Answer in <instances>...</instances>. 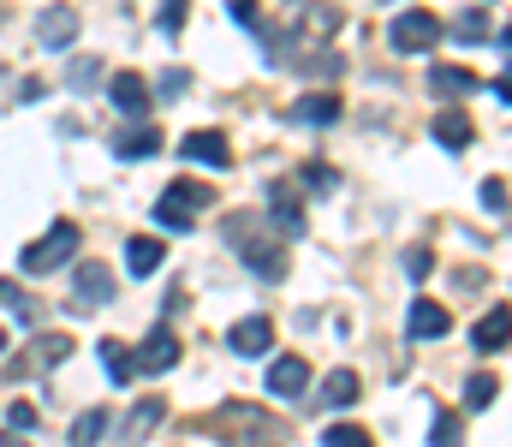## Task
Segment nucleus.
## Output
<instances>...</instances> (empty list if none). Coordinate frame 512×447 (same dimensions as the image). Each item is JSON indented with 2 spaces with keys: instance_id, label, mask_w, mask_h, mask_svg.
<instances>
[{
  "instance_id": "nucleus-14",
  "label": "nucleus",
  "mask_w": 512,
  "mask_h": 447,
  "mask_svg": "<svg viewBox=\"0 0 512 447\" xmlns=\"http://www.w3.org/2000/svg\"><path fill=\"white\" fill-rule=\"evenodd\" d=\"M78 24H84V18H78L72 6H48V12L36 18V36H42L48 48H66V42L78 36Z\"/></svg>"
},
{
  "instance_id": "nucleus-27",
  "label": "nucleus",
  "mask_w": 512,
  "mask_h": 447,
  "mask_svg": "<svg viewBox=\"0 0 512 447\" xmlns=\"http://www.w3.org/2000/svg\"><path fill=\"white\" fill-rule=\"evenodd\" d=\"M304 30L310 36H334L340 30V12L334 6H304Z\"/></svg>"
},
{
  "instance_id": "nucleus-1",
  "label": "nucleus",
  "mask_w": 512,
  "mask_h": 447,
  "mask_svg": "<svg viewBox=\"0 0 512 447\" xmlns=\"http://www.w3.org/2000/svg\"><path fill=\"white\" fill-rule=\"evenodd\" d=\"M227 239L239 245V257L251 263L256 275H262V281H280V275H286V251H280V239L256 233V227H251V215H233V221H227Z\"/></svg>"
},
{
  "instance_id": "nucleus-9",
  "label": "nucleus",
  "mask_w": 512,
  "mask_h": 447,
  "mask_svg": "<svg viewBox=\"0 0 512 447\" xmlns=\"http://www.w3.org/2000/svg\"><path fill=\"white\" fill-rule=\"evenodd\" d=\"M209 430H239V436H274L280 424H274L268 412H256V406H221V412L209 418Z\"/></svg>"
},
{
  "instance_id": "nucleus-18",
  "label": "nucleus",
  "mask_w": 512,
  "mask_h": 447,
  "mask_svg": "<svg viewBox=\"0 0 512 447\" xmlns=\"http://www.w3.org/2000/svg\"><path fill=\"white\" fill-rule=\"evenodd\" d=\"M161 418H167V400H161V394H155V400H137V406H131V418L120 424V442H143Z\"/></svg>"
},
{
  "instance_id": "nucleus-15",
  "label": "nucleus",
  "mask_w": 512,
  "mask_h": 447,
  "mask_svg": "<svg viewBox=\"0 0 512 447\" xmlns=\"http://www.w3.org/2000/svg\"><path fill=\"white\" fill-rule=\"evenodd\" d=\"M161 149V126H120L114 132V155H126V161H149Z\"/></svg>"
},
{
  "instance_id": "nucleus-34",
  "label": "nucleus",
  "mask_w": 512,
  "mask_h": 447,
  "mask_svg": "<svg viewBox=\"0 0 512 447\" xmlns=\"http://www.w3.org/2000/svg\"><path fill=\"white\" fill-rule=\"evenodd\" d=\"M483 203H489L495 215H507V179H483Z\"/></svg>"
},
{
  "instance_id": "nucleus-8",
  "label": "nucleus",
  "mask_w": 512,
  "mask_h": 447,
  "mask_svg": "<svg viewBox=\"0 0 512 447\" xmlns=\"http://www.w3.org/2000/svg\"><path fill=\"white\" fill-rule=\"evenodd\" d=\"M179 155L197 161V167H215V173L233 167V144H227V132H191V138L179 144Z\"/></svg>"
},
{
  "instance_id": "nucleus-28",
  "label": "nucleus",
  "mask_w": 512,
  "mask_h": 447,
  "mask_svg": "<svg viewBox=\"0 0 512 447\" xmlns=\"http://www.w3.org/2000/svg\"><path fill=\"white\" fill-rule=\"evenodd\" d=\"M447 30H453L459 42H483V36H489V12H465V18H453Z\"/></svg>"
},
{
  "instance_id": "nucleus-12",
  "label": "nucleus",
  "mask_w": 512,
  "mask_h": 447,
  "mask_svg": "<svg viewBox=\"0 0 512 447\" xmlns=\"http://www.w3.org/2000/svg\"><path fill=\"white\" fill-rule=\"evenodd\" d=\"M405 328H411V340H441V334L453 328V316H447L435 298H411V316H405Z\"/></svg>"
},
{
  "instance_id": "nucleus-17",
  "label": "nucleus",
  "mask_w": 512,
  "mask_h": 447,
  "mask_svg": "<svg viewBox=\"0 0 512 447\" xmlns=\"http://www.w3.org/2000/svg\"><path fill=\"white\" fill-rule=\"evenodd\" d=\"M471 138H477V126L465 120V108H441V114H435V144L471 149Z\"/></svg>"
},
{
  "instance_id": "nucleus-30",
  "label": "nucleus",
  "mask_w": 512,
  "mask_h": 447,
  "mask_svg": "<svg viewBox=\"0 0 512 447\" xmlns=\"http://www.w3.org/2000/svg\"><path fill=\"white\" fill-rule=\"evenodd\" d=\"M185 12H191V0H161V12H155V24H161L167 36H179V30H185Z\"/></svg>"
},
{
  "instance_id": "nucleus-10",
  "label": "nucleus",
  "mask_w": 512,
  "mask_h": 447,
  "mask_svg": "<svg viewBox=\"0 0 512 447\" xmlns=\"http://www.w3.org/2000/svg\"><path fill=\"white\" fill-rule=\"evenodd\" d=\"M304 388H310V364H304L298 352H292V358H274V364H268V394H280V400H298Z\"/></svg>"
},
{
  "instance_id": "nucleus-6",
  "label": "nucleus",
  "mask_w": 512,
  "mask_h": 447,
  "mask_svg": "<svg viewBox=\"0 0 512 447\" xmlns=\"http://www.w3.org/2000/svg\"><path fill=\"white\" fill-rule=\"evenodd\" d=\"M114 304V269L108 263H78L72 275V310H102Z\"/></svg>"
},
{
  "instance_id": "nucleus-21",
  "label": "nucleus",
  "mask_w": 512,
  "mask_h": 447,
  "mask_svg": "<svg viewBox=\"0 0 512 447\" xmlns=\"http://www.w3.org/2000/svg\"><path fill=\"white\" fill-rule=\"evenodd\" d=\"M298 203H304V197H298L292 185H274V221H280V233H286V239H298V233H304V209H298Z\"/></svg>"
},
{
  "instance_id": "nucleus-13",
  "label": "nucleus",
  "mask_w": 512,
  "mask_h": 447,
  "mask_svg": "<svg viewBox=\"0 0 512 447\" xmlns=\"http://www.w3.org/2000/svg\"><path fill=\"white\" fill-rule=\"evenodd\" d=\"M108 102H114L120 114H131V120H137V114L149 108V84H143L137 72H114V78H108Z\"/></svg>"
},
{
  "instance_id": "nucleus-16",
  "label": "nucleus",
  "mask_w": 512,
  "mask_h": 447,
  "mask_svg": "<svg viewBox=\"0 0 512 447\" xmlns=\"http://www.w3.org/2000/svg\"><path fill=\"white\" fill-rule=\"evenodd\" d=\"M507 322H512V310H507V298L501 304H489V316L477 322V352H507Z\"/></svg>"
},
{
  "instance_id": "nucleus-4",
  "label": "nucleus",
  "mask_w": 512,
  "mask_h": 447,
  "mask_svg": "<svg viewBox=\"0 0 512 447\" xmlns=\"http://www.w3.org/2000/svg\"><path fill=\"white\" fill-rule=\"evenodd\" d=\"M387 42H393V54H423V48H435V42H441V12H423V6L393 12Z\"/></svg>"
},
{
  "instance_id": "nucleus-23",
  "label": "nucleus",
  "mask_w": 512,
  "mask_h": 447,
  "mask_svg": "<svg viewBox=\"0 0 512 447\" xmlns=\"http://www.w3.org/2000/svg\"><path fill=\"white\" fill-rule=\"evenodd\" d=\"M429 84H435V96H471V90H477V78H471L465 66H435Z\"/></svg>"
},
{
  "instance_id": "nucleus-7",
  "label": "nucleus",
  "mask_w": 512,
  "mask_h": 447,
  "mask_svg": "<svg viewBox=\"0 0 512 447\" xmlns=\"http://www.w3.org/2000/svg\"><path fill=\"white\" fill-rule=\"evenodd\" d=\"M173 364H179V334H173L167 322H155V328H149V340H143V352H137V370L167 376Z\"/></svg>"
},
{
  "instance_id": "nucleus-22",
  "label": "nucleus",
  "mask_w": 512,
  "mask_h": 447,
  "mask_svg": "<svg viewBox=\"0 0 512 447\" xmlns=\"http://www.w3.org/2000/svg\"><path fill=\"white\" fill-rule=\"evenodd\" d=\"M358 400V376L352 370H334L328 382H322V394H316V406H328V412H340V406H352Z\"/></svg>"
},
{
  "instance_id": "nucleus-32",
  "label": "nucleus",
  "mask_w": 512,
  "mask_h": 447,
  "mask_svg": "<svg viewBox=\"0 0 512 447\" xmlns=\"http://www.w3.org/2000/svg\"><path fill=\"white\" fill-rule=\"evenodd\" d=\"M429 269H435V257H429L423 245H411V251H405V275H411V281H423Z\"/></svg>"
},
{
  "instance_id": "nucleus-19",
  "label": "nucleus",
  "mask_w": 512,
  "mask_h": 447,
  "mask_svg": "<svg viewBox=\"0 0 512 447\" xmlns=\"http://www.w3.org/2000/svg\"><path fill=\"white\" fill-rule=\"evenodd\" d=\"M161 263H167V245H161V239H149V233H137V239L126 245V269H131V275H155Z\"/></svg>"
},
{
  "instance_id": "nucleus-36",
  "label": "nucleus",
  "mask_w": 512,
  "mask_h": 447,
  "mask_svg": "<svg viewBox=\"0 0 512 447\" xmlns=\"http://www.w3.org/2000/svg\"><path fill=\"white\" fill-rule=\"evenodd\" d=\"M6 424H12V430H30V424H36V406H24V400H18V406L6 412Z\"/></svg>"
},
{
  "instance_id": "nucleus-11",
  "label": "nucleus",
  "mask_w": 512,
  "mask_h": 447,
  "mask_svg": "<svg viewBox=\"0 0 512 447\" xmlns=\"http://www.w3.org/2000/svg\"><path fill=\"white\" fill-rule=\"evenodd\" d=\"M227 346H233L239 358H262V352L274 346V322H268V316H245V322H233Z\"/></svg>"
},
{
  "instance_id": "nucleus-31",
  "label": "nucleus",
  "mask_w": 512,
  "mask_h": 447,
  "mask_svg": "<svg viewBox=\"0 0 512 447\" xmlns=\"http://www.w3.org/2000/svg\"><path fill=\"white\" fill-rule=\"evenodd\" d=\"M322 447H370V430H358V424H334V430L322 436Z\"/></svg>"
},
{
  "instance_id": "nucleus-29",
  "label": "nucleus",
  "mask_w": 512,
  "mask_h": 447,
  "mask_svg": "<svg viewBox=\"0 0 512 447\" xmlns=\"http://www.w3.org/2000/svg\"><path fill=\"white\" fill-rule=\"evenodd\" d=\"M96 78H102V60H96V54H78V60H72V72H66V84H72V90H90Z\"/></svg>"
},
{
  "instance_id": "nucleus-24",
  "label": "nucleus",
  "mask_w": 512,
  "mask_h": 447,
  "mask_svg": "<svg viewBox=\"0 0 512 447\" xmlns=\"http://www.w3.org/2000/svg\"><path fill=\"white\" fill-rule=\"evenodd\" d=\"M102 370H108V376H114V382L126 388L131 376H137V358H131L120 340H102Z\"/></svg>"
},
{
  "instance_id": "nucleus-26",
  "label": "nucleus",
  "mask_w": 512,
  "mask_h": 447,
  "mask_svg": "<svg viewBox=\"0 0 512 447\" xmlns=\"http://www.w3.org/2000/svg\"><path fill=\"white\" fill-rule=\"evenodd\" d=\"M495 394H501V382H495V376H471V382H465V412H489V406H495Z\"/></svg>"
},
{
  "instance_id": "nucleus-37",
  "label": "nucleus",
  "mask_w": 512,
  "mask_h": 447,
  "mask_svg": "<svg viewBox=\"0 0 512 447\" xmlns=\"http://www.w3.org/2000/svg\"><path fill=\"white\" fill-rule=\"evenodd\" d=\"M12 298H18V287H12V281H0V304H12Z\"/></svg>"
},
{
  "instance_id": "nucleus-5",
  "label": "nucleus",
  "mask_w": 512,
  "mask_h": 447,
  "mask_svg": "<svg viewBox=\"0 0 512 447\" xmlns=\"http://www.w3.org/2000/svg\"><path fill=\"white\" fill-rule=\"evenodd\" d=\"M66 352H72V340L66 334H36L18 358H12V382H30V376H48L54 364H66Z\"/></svg>"
},
{
  "instance_id": "nucleus-35",
  "label": "nucleus",
  "mask_w": 512,
  "mask_h": 447,
  "mask_svg": "<svg viewBox=\"0 0 512 447\" xmlns=\"http://www.w3.org/2000/svg\"><path fill=\"white\" fill-rule=\"evenodd\" d=\"M435 442H459V412H435Z\"/></svg>"
},
{
  "instance_id": "nucleus-2",
  "label": "nucleus",
  "mask_w": 512,
  "mask_h": 447,
  "mask_svg": "<svg viewBox=\"0 0 512 447\" xmlns=\"http://www.w3.org/2000/svg\"><path fill=\"white\" fill-rule=\"evenodd\" d=\"M197 203H215V191H203L197 179H173V185L161 191V203H155V221H161L167 233H191V227H197Z\"/></svg>"
},
{
  "instance_id": "nucleus-20",
  "label": "nucleus",
  "mask_w": 512,
  "mask_h": 447,
  "mask_svg": "<svg viewBox=\"0 0 512 447\" xmlns=\"http://www.w3.org/2000/svg\"><path fill=\"white\" fill-rule=\"evenodd\" d=\"M292 120H304V126H334V120H340V96H328V90H316V96H298Z\"/></svg>"
},
{
  "instance_id": "nucleus-38",
  "label": "nucleus",
  "mask_w": 512,
  "mask_h": 447,
  "mask_svg": "<svg viewBox=\"0 0 512 447\" xmlns=\"http://www.w3.org/2000/svg\"><path fill=\"white\" fill-rule=\"evenodd\" d=\"M0 352H6V328H0Z\"/></svg>"
},
{
  "instance_id": "nucleus-3",
  "label": "nucleus",
  "mask_w": 512,
  "mask_h": 447,
  "mask_svg": "<svg viewBox=\"0 0 512 447\" xmlns=\"http://www.w3.org/2000/svg\"><path fill=\"white\" fill-rule=\"evenodd\" d=\"M78 239H84V233H78V221H54V227H48L36 245H24V257H18V263H24V275H48V269L72 263Z\"/></svg>"
},
{
  "instance_id": "nucleus-33",
  "label": "nucleus",
  "mask_w": 512,
  "mask_h": 447,
  "mask_svg": "<svg viewBox=\"0 0 512 447\" xmlns=\"http://www.w3.org/2000/svg\"><path fill=\"white\" fill-rule=\"evenodd\" d=\"M233 24H245V30H262V6H256V0H233Z\"/></svg>"
},
{
  "instance_id": "nucleus-25",
  "label": "nucleus",
  "mask_w": 512,
  "mask_h": 447,
  "mask_svg": "<svg viewBox=\"0 0 512 447\" xmlns=\"http://www.w3.org/2000/svg\"><path fill=\"white\" fill-rule=\"evenodd\" d=\"M108 430H114V418H108V406H96V412H84V418L72 424V442H78V447H90V442H102Z\"/></svg>"
}]
</instances>
